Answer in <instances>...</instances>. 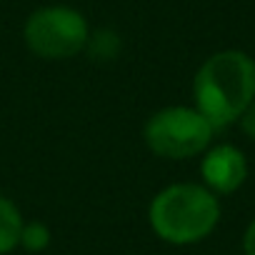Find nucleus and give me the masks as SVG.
Returning <instances> with one entry per match:
<instances>
[{
    "label": "nucleus",
    "mask_w": 255,
    "mask_h": 255,
    "mask_svg": "<svg viewBox=\"0 0 255 255\" xmlns=\"http://www.w3.org/2000/svg\"><path fill=\"white\" fill-rule=\"evenodd\" d=\"M193 98L215 130L238 123L255 100V60L235 48L213 53L193 78Z\"/></svg>",
    "instance_id": "f257e3e1"
},
{
    "label": "nucleus",
    "mask_w": 255,
    "mask_h": 255,
    "mask_svg": "<svg viewBox=\"0 0 255 255\" xmlns=\"http://www.w3.org/2000/svg\"><path fill=\"white\" fill-rule=\"evenodd\" d=\"M153 233L173 245L205 240L220 223V200L200 183H175L160 190L148 210Z\"/></svg>",
    "instance_id": "f03ea898"
},
{
    "label": "nucleus",
    "mask_w": 255,
    "mask_h": 255,
    "mask_svg": "<svg viewBox=\"0 0 255 255\" xmlns=\"http://www.w3.org/2000/svg\"><path fill=\"white\" fill-rule=\"evenodd\" d=\"M215 128L198 108L170 105L153 113L145 123L148 148L168 160H185L210 148Z\"/></svg>",
    "instance_id": "7ed1b4c3"
},
{
    "label": "nucleus",
    "mask_w": 255,
    "mask_h": 255,
    "mask_svg": "<svg viewBox=\"0 0 255 255\" xmlns=\"http://www.w3.org/2000/svg\"><path fill=\"white\" fill-rule=\"evenodd\" d=\"M25 45L45 60H68L88 48L90 25L70 5H45L30 13L23 28Z\"/></svg>",
    "instance_id": "20e7f679"
},
{
    "label": "nucleus",
    "mask_w": 255,
    "mask_h": 255,
    "mask_svg": "<svg viewBox=\"0 0 255 255\" xmlns=\"http://www.w3.org/2000/svg\"><path fill=\"white\" fill-rule=\"evenodd\" d=\"M200 175L203 185L215 193V195H230L235 193L245 178H248V160L240 148L223 143L210 150H205L203 163H200Z\"/></svg>",
    "instance_id": "39448f33"
},
{
    "label": "nucleus",
    "mask_w": 255,
    "mask_h": 255,
    "mask_svg": "<svg viewBox=\"0 0 255 255\" xmlns=\"http://www.w3.org/2000/svg\"><path fill=\"white\" fill-rule=\"evenodd\" d=\"M23 225H25V220H23L18 205L10 198L0 195V255L13 253L20 245Z\"/></svg>",
    "instance_id": "423d86ee"
},
{
    "label": "nucleus",
    "mask_w": 255,
    "mask_h": 255,
    "mask_svg": "<svg viewBox=\"0 0 255 255\" xmlns=\"http://www.w3.org/2000/svg\"><path fill=\"white\" fill-rule=\"evenodd\" d=\"M50 240V230L40 223H25L23 225V235H20V245L28 250H43Z\"/></svg>",
    "instance_id": "0eeeda50"
},
{
    "label": "nucleus",
    "mask_w": 255,
    "mask_h": 255,
    "mask_svg": "<svg viewBox=\"0 0 255 255\" xmlns=\"http://www.w3.org/2000/svg\"><path fill=\"white\" fill-rule=\"evenodd\" d=\"M238 125H240V130H243L250 140H255V100L245 108V113L240 115Z\"/></svg>",
    "instance_id": "6e6552de"
},
{
    "label": "nucleus",
    "mask_w": 255,
    "mask_h": 255,
    "mask_svg": "<svg viewBox=\"0 0 255 255\" xmlns=\"http://www.w3.org/2000/svg\"><path fill=\"white\" fill-rule=\"evenodd\" d=\"M243 253L245 255H255V220H250V225L243 233Z\"/></svg>",
    "instance_id": "1a4fd4ad"
}]
</instances>
